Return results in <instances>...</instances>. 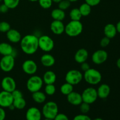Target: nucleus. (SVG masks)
I'll use <instances>...</instances> for the list:
<instances>
[{"instance_id":"obj_38","label":"nucleus","mask_w":120,"mask_h":120,"mask_svg":"<svg viewBox=\"0 0 120 120\" xmlns=\"http://www.w3.org/2000/svg\"><path fill=\"white\" fill-rule=\"evenodd\" d=\"M12 97L14 99H16V98H21V97H23V94H22V91H21L19 90H16L15 89V90L11 93Z\"/></svg>"},{"instance_id":"obj_48","label":"nucleus","mask_w":120,"mask_h":120,"mask_svg":"<svg viewBox=\"0 0 120 120\" xmlns=\"http://www.w3.org/2000/svg\"><path fill=\"white\" fill-rule=\"evenodd\" d=\"M68 1H70V2H77V1H78L79 0H68Z\"/></svg>"},{"instance_id":"obj_29","label":"nucleus","mask_w":120,"mask_h":120,"mask_svg":"<svg viewBox=\"0 0 120 120\" xmlns=\"http://www.w3.org/2000/svg\"><path fill=\"white\" fill-rule=\"evenodd\" d=\"M69 16L71 21H80L82 15L77 8H73L69 13Z\"/></svg>"},{"instance_id":"obj_26","label":"nucleus","mask_w":120,"mask_h":120,"mask_svg":"<svg viewBox=\"0 0 120 120\" xmlns=\"http://www.w3.org/2000/svg\"><path fill=\"white\" fill-rule=\"evenodd\" d=\"M12 104L15 107V109L22 110L26 105V100L24 99L23 97H21V98L14 99V101H13Z\"/></svg>"},{"instance_id":"obj_51","label":"nucleus","mask_w":120,"mask_h":120,"mask_svg":"<svg viewBox=\"0 0 120 120\" xmlns=\"http://www.w3.org/2000/svg\"><path fill=\"white\" fill-rule=\"evenodd\" d=\"M53 120L49 119V118H45V119H44V120Z\"/></svg>"},{"instance_id":"obj_6","label":"nucleus","mask_w":120,"mask_h":120,"mask_svg":"<svg viewBox=\"0 0 120 120\" xmlns=\"http://www.w3.org/2000/svg\"><path fill=\"white\" fill-rule=\"evenodd\" d=\"M39 49L45 53H49L53 49L55 42L52 38L48 35H42L38 38Z\"/></svg>"},{"instance_id":"obj_16","label":"nucleus","mask_w":120,"mask_h":120,"mask_svg":"<svg viewBox=\"0 0 120 120\" xmlns=\"http://www.w3.org/2000/svg\"><path fill=\"white\" fill-rule=\"evenodd\" d=\"M7 38L10 42L13 43H19L22 39L21 34L18 30L14 29H10L6 33Z\"/></svg>"},{"instance_id":"obj_28","label":"nucleus","mask_w":120,"mask_h":120,"mask_svg":"<svg viewBox=\"0 0 120 120\" xmlns=\"http://www.w3.org/2000/svg\"><path fill=\"white\" fill-rule=\"evenodd\" d=\"M60 92L63 95L68 96L72 91H73V86L71 85L70 83L66 82L65 83L62 84L60 87Z\"/></svg>"},{"instance_id":"obj_21","label":"nucleus","mask_w":120,"mask_h":120,"mask_svg":"<svg viewBox=\"0 0 120 120\" xmlns=\"http://www.w3.org/2000/svg\"><path fill=\"white\" fill-rule=\"evenodd\" d=\"M110 91H111V89L108 84H101L97 90L98 97L101 99H105L110 95Z\"/></svg>"},{"instance_id":"obj_30","label":"nucleus","mask_w":120,"mask_h":120,"mask_svg":"<svg viewBox=\"0 0 120 120\" xmlns=\"http://www.w3.org/2000/svg\"><path fill=\"white\" fill-rule=\"evenodd\" d=\"M56 87L54 84H46L45 87V93L48 96H53L56 93Z\"/></svg>"},{"instance_id":"obj_7","label":"nucleus","mask_w":120,"mask_h":120,"mask_svg":"<svg viewBox=\"0 0 120 120\" xmlns=\"http://www.w3.org/2000/svg\"><path fill=\"white\" fill-rule=\"evenodd\" d=\"M83 79V75L80 70L71 69L68 71L65 76L66 82L75 86L79 84Z\"/></svg>"},{"instance_id":"obj_43","label":"nucleus","mask_w":120,"mask_h":120,"mask_svg":"<svg viewBox=\"0 0 120 120\" xmlns=\"http://www.w3.org/2000/svg\"><path fill=\"white\" fill-rule=\"evenodd\" d=\"M6 117V112L4 108L0 107V120H5Z\"/></svg>"},{"instance_id":"obj_53","label":"nucleus","mask_w":120,"mask_h":120,"mask_svg":"<svg viewBox=\"0 0 120 120\" xmlns=\"http://www.w3.org/2000/svg\"><path fill=\"white\" fill-rule=\"evenodd\" d=\"M0 14H1V11H0Z\"/></svg>"},{"instance_id":"obj_4","label":"nucleus","mask_w":120,"mask_h":120,"mask_svg":"<svg viewBox=\"0 0 120 120\" xmlns=\"http://www.w3.org/2000/svg\"><path fill=\"white\" fill-rule=\"evenodd\" d=\"M58 113V105L55 102L52 101L46 103L42 107V114L46 118L53 120Z\"/></svg>"},{"instance_id":"obj_45","label":"nucleus","mask_w":120,"mask_h":120,"mask_svg":"<svg viewBox=\"0 0 120 120\" xmlns=\"http://www.w3.org/2000/svg\"><path fill=\"white\" fill-rule=\"evenodd\" d=\"M116 64H117V66L120 69V58L118 59L117 60Z\"/></svg>"},{"instance_id":"obj_40","label":"nucleus","mask_w":120,"mask_h":120,"mask_svg":"<svg viewBox=\"0 0 120 120\" xmlns=\"http://www.w3.org/2000/svg\"><path fill=\"white\" fill-rule=\"evenodd\" d=\"M101 2V0H85V2L92 7H96Z\"/></svg>"},{"instance_id":"obj_37","label":"nucleus","mask_w":120,"mask_h":120,"mask_svg":"<svg viewBox=\"0 0 120 120\" xmlns=\"http://www.w3.org/2000/svg\"><path fill=\"white\" fill-rule=\"evenodd\" d=\"M73 120H92L89 116L87 114H81L77 115L73 118Z\"/></svg>"},{"instance_id":"obj_25","label":"nucleus","mask_w":120,"mask_h":120,"mask_svg":"<svg viewBox=\"0 0 120 120\" xmlns=\"http://www.w3.org/2000/svg\"><path fill=\"white\" fill-rule=\"evenodd\" d=\"M51 16L55 21H63L66 17L65 12L58 8H55L52 11Z\"/></svg>"},{"instance_id":"obj_18","label":"nucleus","mask_w":120,"mask_h":120,"mask_svg":"<svg viewBox=\"0 0 120 120\" xmlns=\"http://www.w3.org/2000/svg\"><path fill=\"white\" fill-rule=\"evenodd\" d=\"M89 57V52L84 48H81L77 50L75 55V60L77 63H83L86 62Z\"/></svg>"},{"instance_id":"obj_31","label":"nucleus","mask_w":120,"mask_h":120,"mask_svg":"<svg viewBox=\"0 0 120 120\" xmlns=\"http://www.w3.org/2000/svg\"><path fill=\"white\" fill-rule=\"evenodd\" d=\"M4 4H5L9 9H15L18 6L20 0H3Z\"/></svg>"},{"instance_id":"obj_2","label":"nucleus","mask_w":120,"mask_h":120,"mask_svg":"<svg viewBox=\"0 0 120 120\" xmlns=\"http://www.w3.org/2000/svg\"><path fill=\"white\" fill-rule=\"evenodd\" d=\"M83 30V26L80 21H70L65 25L64 32L70 37H76L80 35Z\"/></svg>"},{"instance_id":"obj_11","label":"nucleus","mask_w":120,"mask_h":120,"mask_svg":"<svg viewBox=\"0 0 120 120\" xmlns=\"http://www.w3.org/2000/svg\"><path fill=\"white\" fill-rule=\"evenodd\" d=\"M108 59V53L103 49H99L93 53L91 56L92 62L96 64H101Z\"/></svg>"},{"instance_id":"obj_24","label":"nucleus","mask_w":120,"mask_h":120,"mask_svg":"<svg viewBox=\"0 0 120 120\" xmlns=\"http://www.w3.org/2000/svg\"><path fill=\"white\" fill-rule=\"evenodd\" d=\"M32 97L34 101L38 104H42L45 103L46 100V95L45 92H42L41 90L32 93Z\"/></svg>"},{"instance_id":"obj_52","label":"nucleus","mask_w":120,"mask_h":120,"mask_svg":"<svg viewBox=\"0 0 120 120\" xmlns=\"http://www.w3.org/2000/svg\"><path fill=\"white\" fill-rule=\"evenodd\" d=\"M3 1V0H0V2H1V1Z\"/></svg>"},{"instance_id":"obj_36","label":"nucleus","mask_w":120,"mask_h":120,"mask_svg":"<svg viewBox=\"0 0 120 120\" xmlns=\"http://www.w3.org/2000/svg\"><path fill=\"white\" fill-rule=\"evenodd\" d=\"M110 43V39L109 38L104 36V38L101 39L100 42V45L101 48H106L107 46L109 45Z\"/></svg>"},{"instance_id":"obj_20","label":"nucleus","mask_w":120,"mask_h":120,"mask_svg":"<svg viewBox=\"0 0 120 120\" xmlns=\"http://www.w3.org/2000/svg\"><path fill=\"white\" fill-rule=\"evenodd\" d=\"M14 52H15V50L11 45L8 43H6V42L0 43V54L2 55V56L12 55L15 57Z\"/></svg>"},{"instance_id":"obj_17","label":"nucleus","mask_w":120,"mask_h":120,"mask_svg":"<svg viewBox=\"0 0 120 120\" xmlns=\"http://www.w3.org/2000/svg\"><path fill=\"white\" fill-rule=\"evenodd\" d=\"M67 100L70 104L75 106H78L83 102L82 94L75 91L67 96Z\"/></svg>"},{"instance_id":"obj_47","label":"nucleus","mask_w":120,"mask_h":120,"mask_svg":"<svg viewBox=\"0 0 120 120\" xmlns=\"http://www.w3.org/2000/svg\"><path fill=\"white\" fill-rule=\"evenodd\" d=\"M61 1H62V0H52L53 2H55V3H56V4H58L59 2H60Z\"/></svg>"},{"instance_id":"obj_33","label":"nucleus","mask_w":120,"mask_h":120,"mask_svg":"<svg viewBox=\"0 0 120 120\" xmlns=\"http://www.w3.org/2000/svg\"><path fill=\"white\" fill-rule=\"evenodd\" d=\"M71 5V2L68 0H62L58 3V8L63 11H66Z\"/></svg>"},{"instance_id":"obj_23","label":"nucleus","mask_w":120,"mask_h":120,"mask_svg":"<svg viewBox=\"0 0 120 120\" xmlns=\"http://www.w3.org/2000/svg\"><path fill=\"white\" fill-rule=\"evenodd\" d=\"M42 79L46 84H54L56 81V75L54 71L48 70L43 74Z\"/></svg>"},{"instance_id":"obj_41","label":"nucleus","mask_w":120,"mask_h":120,"mask_svg":"<svg viewBox=\"0 0 120 120\" xmlns=\"http://www.w3.org/2000/svg\"><path fill=\"white\" fill-rule=\"evenodd\" d=\"M81 65H80V69L82 71H83L84 72L86 71L87 70H89V69L90 68V65L88 63H87L86 62H83V63H81Z\"/></svg>"},{"instance_id":"obj_1","label":"nucleus","mask_w":120,"mask_h":120,"mask_svg":"<svg viewBox=\"0 0 120 120\" xmlns=\"http://www.w3.org/2000/svg\"><path fill=\"white\" fill-rule=\"evenodd\" d=\"M19 43L21 50L26 55H34L39 49L38 38L35 35L29 34L23 36Z\"/></svg>"},{"instance_id":"obj_39","label":"nucleus","mask_w":120,"mask_h":120,"mask_svg":"<svg viewBox=\"0 0 120 120\" xmlns=\"http://www.w3.org/2000/svg\"><path fill=\"white\" fill-rule=\"evenodd\" d=\"M53 120H69L68 116L63 113H58Z\"/></svg>"},{"instance_id":"obj_34","label":"nucleus","mask_w":120,"mask_h":120,"mask_svg":"<svg viewBox=\"0 0 120 120\" xmlns=\"http://www.w3.org/2000/svg\"><path fill=\"white\" fill-rule=\"evenodd\" d=\"M11 29V25L6 21L0 22V32L7 33Z\"/></svg>"},{"instance_id":"obj_35","label":"nucleus","mask_w":120,"mask_h":120,"mask_svg":"<svg viewBox=\"0 0 120 120\" xmlns=\"http://www.w3.org/2000/svg\"><path fill=\"white\" fill-rule=\"evenodd\" d=\"M90 104H87L84 102H82L79 105L80 106V110L82 114H86L87 113L90 111Z\"/></svg>"},{"instance_id":"obj_44","label":"nucleus","mask_w":120,"mask_h":120,"mask_svg":"<svg viewBox=\"0 0 120 120\" xmlns=\"http://www.w3.org/2000/svg\"><path fill=\"white\" fill-rule=\"evenodd\" d=\"M116 26V29H117V32L120 33V21L117 23Z\"/></svg>"},{"instance_id":"obj_15","label":"nucleus","mask_w":120,"mask_h":120,"mask_svg":"<svg viewBox=\"0 0 120 120\" xmlns=\"http://www.w3.org/2000/svg\"><path fill=\"white\" fill-rule=\"evenodd\" d=\"M50 28L53 34L56 35H60L64 32L65 25L63 21L53 20L50 24Z\"/></svg>"},{"instance_id":"obj_19","label":"nucleus","mask_w":120,"mask_h":120,"mask_svg":"<svg viewBox=\"0 0 120 120\" xmlns=\"http://www.w3.org/2000/svg\"><path fill=\"white\" fill-rule=\"evenodd\" d=\"M55 58L53 56L49 54V53H46L43 54L41 57V63L43 66L46 68H50L55 64Z\"/></svg>"},{"instance_id":"obj_13","label":"nucleus","mask_w":120,"mask_h":120,"mask_svg":"<svg viewBox=\"0 0 120 120\" xmlns=\"http://www.w3.org/2000/svg\"><path fill=\"white\" fill-rule=\"evenodd\" d=\"M14 101L12 93L2 90L0 92V107L2 108H8Z\"/></svg>"},{"instance_id":"obj_46","label":"nucleus","mask_w":120,"mask_h":120,"mask_svg":"<svg viewBox=\"0 0 120 120\" xmlns=\"http://www.w3.org/2000/svg\"><path fill=\"white\" fill-rule=\"evenodd\" d=\"M8 109H9L10 110H15V108L12 104H11V105L9 107H8Z\"/></svg>"},{"instance_id":"obj_5","label":"nucleus","mask_w":120,"mask_h":120,"mask_svg":"<svg viewBox=\"0 0 120 120\" xmlns=\"http://www.w3.org/2000/svg\"><path fill=\"white\" fill-rule=\"evenodd\" d=\"M42 77L37 75H32L26 82V88L31 93L39 91L43 85Z\"/></svg>"},{"instance_id":"obj_9","label":"nucleus","mask_w":120,"mask_h":120,"mask_svg":"<svg viewBox=\"0 0 120 120\" xmlns=\"http://www.w3.org/2000/svg\"><path fill=\"white\" fill-rule=\"evenodd\" d=\"M15 57L12 55L3 56L0 60V69L4 72H9L15 66Z\"/></svg>"},{"instance_id":"obj_50","label":"nucleus","mask_w":120,"mask_h":120,"mask_svg":"<svg viewBox=\"0 0 120 120\" xmlns=\"http://www.w3.org/2000/svg\"><path fill=\"white\" fill-rule=\"evenodd\" d=\"M29 1H30V2H37V1H38V0H28Z\"/></svg>"},{"instance_id":"obj_10","label":"nucleus","mask_w":120,"mask_h":120,"mask_svg":"<svg viewBox=\"0 0 120 120\" xmlns=\"http://www.w3.org/2000/svg\"><path fill=\"white\" fill-rule=\"evenodd\" d=\"M23 72L28 75H34L38 70V65L35 61L31 59L25 60L22 64Z\"/></svg>"},{"instance_id":"obj_3","label":"nucleus","mask_w":120,"mask_h":120,"mask_svg":"<svg viewBox=\"0 0 120 120\" xmlns=\"http://www.w3.org/2000/svg\"><path fill=\"white\" fill-rule=\"evenodd\" d=\"M83 78L87 83L90 85L95 86L100 83L102 80V75L98 70L90 68L84 73Z\"/></svg>"},{"instance_id":"obj_32","label":"nucleus","mask_w":120,"mask_h":120,"mask_svg":"<svg viewBox=\"0 0 120 120\" xmlns=\"http://www.w3.org/2000/svg\"><path fill=\"white\" fill-rule=\"evenodd\" d=\"M38 2H39L40 7L45 9H49L53 3L52 0H38Z\"/></svg>"},{"instance_id":"obj_27","label":"nucleus","mask_w":120,"mask_h":120,"mask_svg":"<svg viewBox=\"0 0 120 120\" xmlns=\"http://www.w3.org/2000/svg\"><path fill=\"white\" fill-rule=\"evenodd\" d=\"M79 9L82 16H89L91 13V7L86 2H84V3L80 5V7L79 8Z\"/></svg>"},{"instance_id":"obj_8","label":"nucleus","mask_w":120,"mask_h":120,"mask_svg":"<svg viewBox=\"0 0 120 120\" xmlns=\"http://www.w3.org/2000/svg\"><path fill=\"white\" fill-rule=\"evenodd\" d=\"M82 94L83 102L91 104L96 102L98 98L97 90L92 87H89L83 90Z\"/></svg>"},{"instance_id":"obj_42","label":"nucleus","mask_w":120,"mask_h":120,"mask_svg":"<svg viewBox=\"0 0 120 120\" xmlns=\"http://www.w3.org/2000/svg\"><path fill=\"white\" fill-rule=\"evenodd\" d=\"M9 8L6 5L4 4H2L0 5V11H1V14H5L9 10Z\"/></svg>"},{"instance_id":"obj_14","label":"nucleus","mask_w":120,"mask_h":120,"mask_svg":"<svg viewBox=\"0 0 120 120\" xmlns=\"http://www.w3.org/2000/svg\"><path fill=\"white\" fill-rule=\"evenodd\" d=\"M42 116V114L41 110L35 107L29 108L25 115L26 120H41Z\"/></svg>"},{"instance_id":"obj_12","label":"nucleus","mask_w":120,"mask_h":120,"mask_svg":"<svg viewBox=\"0 0 120 120\" xmlns=\"http://www.w3.org/2000/svg\"><path fill=\"white\" fill-rule=\"evenodd\" d=\"M1 87L2 90L12 93L16 89V84L15 80L10 76H6L1 81Z\"/></svg>"},{"instance_id":"obj_22","label":"nucleus","mask_w":120,"mask_h":120,"mask_svg":"<svg viewBox=\"0 0 120 120\" xmlns=\"http://www.w3.org/2000/svg\"><path fill=\"white\" fill-rule=\"evenodd\" d=\"M104 34L105 36L109 38L110 39L114 38L117 34L116 26L112 23H108L104 26Z\"/></svg>"},{"instance_id":"obj_49","label":"nucleus","mask_w":120,"mask_h":120,"mask_svg":"<svg viewBox=\"0 0 120 120\" xmlns=\"http://www.w3.org/2000/svg\"><path fill=\"white\" fill-rule=\"evenodd\" d=\"M93 120H104L102 119V118H94V119Z\"/></svg>"}]
</instances>
